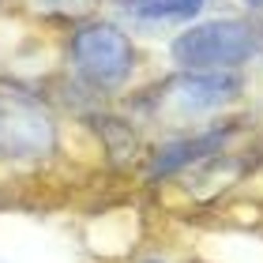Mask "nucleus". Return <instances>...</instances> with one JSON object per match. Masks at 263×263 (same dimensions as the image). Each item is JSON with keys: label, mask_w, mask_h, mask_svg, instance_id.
Segmentation results:
<instances>
[{"label": "nucleus", "mask_w": 263, "mask_h": 263, "mask_svg": "<svg viewBox=\"0 0 263 263\" xmlns=\"http://www.w3.org/2000/svg\"><path fill=\"white\" fill-rule=\"evenodd\" d=\"M147 263H158V259H147Z\"/></svg>", "instance_id": "nucleus-10"}, {"label": "nucleus", "mask_w": 263, "mask_h": 263, "mask_svg": "<svg viewBox=\"0 0 263 263\" xmlns=\"http://www.w3.org/2000/svg\"><path fill=\"white\" fill-rule=\"evenodd\" d=\"M245 4L252 8V11H263V0H245Z\"/></svg>", "instance_id": "nucleus-8"}, {"label": "nucleus", "mask_w": 263, "mask_h": 263, "mask_svg": "<svg viewBox=\"0 0 263 263\" xmlns=\"http://www.w3.org/2000/svg\"><path fill=\"white\" fill-rule=\"evenodd\" d=\"M117 4H128V8H139L143 0H117Z\"/></svg>", "instance_id": "nucleus-9"}, {"label": "nucleus", "mask_w": 263, "mask_h": 263, "mask_svg": "<svg viewBox=\"0 0 263 263\" xmlns=\"http://www.w3.org/2000/svg\"><path fill=\"white\" fill-rule=\"evenodd\" d=\"M170 53L184 71H237L256 57V30L245 19H207L177 34Z\"/></svg>", "instance_id": "nucleus-1"}, {"label": "nucleus", "mask_w": 263, "mask_h": 263, "mask_svg": "<svg viewBox=\"0 0 263 263\" xmlns=\"http://www.w3.org/2000/svg\"><path fill=\"white\" fill-rule=\"evenodd\" d=\"M57 147V121L27 90H0V154L45 158Z\"/></svg>", "instance_id": "nucleus-3"}, {"label": "nucleus", "mask_w": 263, "mask_h": 263, "mask_svg": "<svg viewBox=\"0 0 263 263\" xmlns=\"http://www.w3.org/2000/svg\"><path fill=\"white\" fill-rule=\"evenodd\" d=\"M230 139V132L214 128V132H203V136H188V139H173L158 147L151 154V177H170L184 165H196L203 158H211L214 151H222V143Z\"/></svg>", "instance_id": "nucleus-5"}, {"label": "nucleus", "mask_w": 263, "mask_h": 263, "mask_svg": "<svg viewBox=\"0 0 263 263\" xmlns=\"http://www.w3.org/2000/svg\"><path fill=\"white\" fill-rule=\"evenodd\" d=\"M241 87L245 83L237 71H181L165 87V102L184 117H199L230 105L241 94Z\"/></svg>", "instance_id": "nucleus-4"}, {"label": "nucleus", "mask_w": 263, "mask_h": 263, "mask_svg": "<svg viewBox=\"0 0 263 263\" xmlns=\"http://www.w3.org/2000/svg\"><path fill=\"white\" fill-rule=\"evenodd\" d=\"M94 124H98V136L105 139L109 154H117V158H128V154L136 151V132H132V124L113 121V117H98Z\"/></svg>", "instance_id": "nucleus-6"}, {"label": "nucleus", "mask_w": 263, "mask_h": 263, "mask_svg": "<svg viewBox=\"0 0 263 263\" xmlns=\"http://www.w3.org/2000/svg\"><path fill=\"white\" fill-rule=\"evenodd\" d=\"M71 68L79 71V79H87L98 90H113L132 76L136 68V49L132 38L113 27V23H83L71 34Z\"/></svg>", "instance_id": "nucleus-2"}, {"label": "nucleus", "mask_w": 263, "mask_h": 263, "mask_svg": "<svg viewBox=\"0 0 263 263\" xmlns=\"http://www.w3.org/2000/svg\"><path fill=\"white\" fill-rule=\"evenodd\" d=\"M203 8V0H143L136 8L147 19H188Z\"/></svg>", "instance_id": "nucleus-7"}]
</instances>
